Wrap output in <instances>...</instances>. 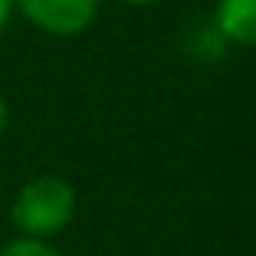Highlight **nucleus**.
Segmentation results:
<instances>
[{"label":"nucleus","mask_w":256,"mask_h":256,"mask_svg":"<svg viewBox=\"0 0 256 256\" xmlns=\"http://www.w3.org/2000/svg\"><path fill=\"white\" fill-rule=\"evenodd\" d=\"M214 32L240 49H256V0H218Z\"/></svg>","instance_id":"nucleus-3"},{"label":"nucleus","mask_w":256,"mask_h":256,"mask_svg":"<svg viewBox=\"0 0 256 256\" xmlns=\"http://www.w3.org/2000/svg\"><path fill=\"white\" fill-rule=\"evenodd\" d=\"M10 16H13V0H0V32L6 30Z\"/></svg>","instance_id":"nucleus-6"},{"label":"nucleus","mask_w":256,"mask_h":256,"mask_svg":"<svg viewBox=\"0 0 256 256\" xmlns=\"http://www.w3.org/2000/svg\"><path fill=\"white\" fill-rule=\"evenodd\" d=\"M16 10L46 36L75 39L94 26L100 0H13V13Z\"/></svg>","instance_id":"nucleus-2"},{"label":"nucleus","mask_w":256,"mask_h":256,"mask_svg":"<svg viewBox=\"0 0 256 256\" xmlns=\"http://www.w3.org/2000/svg\"><path fill=\"white\" fill-rule=\"evenodd\" d=\"M78 194L65 175L42 172L20 185L10 201V224L16 237L52 240L75 220Z\"/></svg>","instance_id":"nucleus-1"},{"label":"nucleus","mask_w":256,"mask_h":256,"mask_svg":"<svg viewBox=\"0 0 256 256\" xmlns=\"http://www.w3.org/2000/svg\"><path fill=\"white\" fill-rule=\"evenodd\" d=\"M0 256H62L52 246V240H32V237H13L0 246Z\"/></svg>","instance_id":"nucleus-4"},{"label":"nucleus","mask_w":256,"mask_h":256,"mask_svg":"<svg viewBox=\"0 0 256 256\" xmlns=\"http://www.w3.org/2000/svg\"><path fill=\"white\" fill-rule=\"evenodd\" d=\"M6 126H10V104H6V98L0 94V136L6 133Z\"/></svg>","instance_id":"nucleus-5"},{"label":"nucleus","mask_w":256,"mask_h":256,"mask_svg":"<svg viewBox=\"0 0 256 256\" xmlns=\"http://www.w3.org/2000/svg\"><path fill=\"white\" fill-rule=\"evenodd\" d=\"M124 4H130V6H156V4H162V0H124Z\"/></svg>","instance_id":"nucleus-7"}]
</instances>
